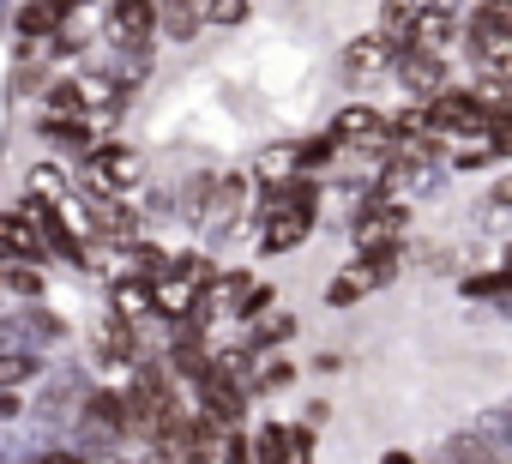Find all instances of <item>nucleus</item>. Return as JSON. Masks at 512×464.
Here are the masks:
<instances>
[{"instance_id": "obj_1", "label": "nucleus", "mask_w": 512, "mask_h": 464, "mask_svg": "<svg viewBox=\"0 0 512 464\" xmlns=\"http://www.w3.org/2000/svg\"><path fill=\"white\" fill-rule=\"evenodd\" d=\"M470 49H476V61H482L494 79L506 73V61H512V19H506V0H488V7L470 13Z\"/></svg>"}, {"instance_id": "obj_2", "label": "nucleus", "mask_w": 512, "mask_h": 464, "mask_svg": "<svg viewBox=\"0 0 512 464\" xmlns=\"http://www.w3.org/2000/svg\"><path fill=\"white\" fill-rule=\"evenodd\" d=\"M205 284H211V266H205V260H181L175 272H163V278L151 284V308H163V314H193V302L205 296Z\"/></svg>"}, {"instance_id": "obj_3", "label": "nucleus", "mask_w": 512, "mask_h": 464, "mask_svg": "<svg viewBox=\"0 0 512 464\" xmlns=\"http://www.w3.org/2000/svg\"><path fill=\"white\" fill-rule=\"evenodd\" d=\"M404 205L398 199H374L362 217H356V248L362 254H398V242H404Z\"/></svg>"}, {"instance_id": "obj_4", "label": "nucleus", "mask_w": 512, "mask_h": 464, "mask_svg": "<svg viewBox=\"0 0 512 464\" xmlns=\"http://www.w3.org/2000/svg\"><path fill=\"white\" fill-rule=\"evenodd\" d=\"M0 254H25V260H43V254H49L43 217H37V211H0Z\"/></svg>"}, {"instance_id": "obj_5", "label": "nucleus", "mask_w": 512, "mask_h": 464, "mask_svg": "<svg viewBox=\"0 0 512 464\" xmlns=\"http://www.w3.org/2000/svg\"><path fill=\"white\" fill-rule=\"evenodd\" d=\"M151 25H157V13H151V0H115V13H109V37L121 43V49H145L151 43Z\"/></svg>"}, {"instance_id": "obj_6", "label": "nucleus", "mask_w": 512, "mask_h": 464, "mask_svg": "<svg viewBox=\"0 0 512 464\" xmlns=\"http://www.w3.org/2000/svg\"><path fill=\"white\" fill-rule=\"evenodd\" d=\"M91 181L97 187H109V193H127L133 181H139V157L133 151H121V145H103V151H91Z\"/></svg>"}, {"instance_id": "obj_7", "label": "nucleus", "mask_w": 512, "mask_h": 464, "mask_svg": "<svg viewBox=\"0 0 512 464\" xmlns=\"http://www.w3.org/2000/svg\"><path fill=\"white\" fill-rule=\"evenodd\" d=\"M392 272H398V260H392V254H374V260H362V266H350V272H344V278L332 284V308H350V302H356L362 290H374V284H386Z\"/></svg>"}, {"instance_id": "obj_8", "label": "nucleus", "mask_w": 512, "mask_h": 464, "mask_svg": "<svg viewBox=\"0 0 512 464\" xmlns=\"http://www.w3.org/2000/svg\"><path fill=\"white\" fill-rule=\"evenodd\" d=\"M398 61H404L398 79H404L410 91H440V85H446V61H440V49H404Z\"/></svg>"}, {"instance_id": "obj_9", "label": "nucleus", "mask_w": 512, "mask_h": 464, "mask_svg": "<svg viewBox=\"0 0 512 464\" xmlns=\"http://www.w3.org/2000/svg\"><path fill=\"white\" fill-rule=\"evenodd\" d=\"M332 139H338V145H386V139H392V127H386L374 109H344V115H338V127H332Z\"/></svg>"}, {"instance_id": "obj_10", "label": "nucleus", "mask_w": 512, "mask_h": 464, "mask_svg": "<svg viewBox=\"0 0 512 464\" xmlns=\"http://www.w3.org/2000/svg\"><path fill=\"white\" fill-rule=\"evenodd\" d=\"M260 464H308V428H266L260 434Z\"/></svg>"}, {"instance_id": "obj_11", "label": "nucleus", "mask_w": 512, "mask_h": 464, "mask_svg": "<svg viewBox=\"0 0 512 464\" xmlns=\"http://www.w3.org/2000/svg\"><path fill=\"white\" fill-rule=\"evenodd\" d=\"M247 0H199V25H241Z\"/></svg>"}, {"instance_id": "obj_12", "label": "nucleus", "mask_w": 512, "mask_h": 464, "mask_svg": "<svg viewBox=\"0 0 512 464\" xmlns=\"http://www.w3.org/2000/svg\"><path fill=\"white\" fill-rule=\"evenodd\" d=\"M344 61H350V73H356V79H362V73H380V61H386V43H380V37H368V43H350V55H344Z\"/></svg>"}, {"instance_id": "obj_13", "label": "nucleus", "mask_w": 512, "mask_h": 464, "mask_svg": "<svg viewBox=\"0 0 512 464\" xmlns=\"http://www.w3.org/2000/svg\"><path fill=\"white\" fill-rule=\"evenodd\" d=\"M67 7H73V0H37V7H25V19H19V25H25V31H55Z\"/></svg>"}, {"instance_id": "obj_14", "label": "nucleus", "mask_w": 512, "mask_h": 464, "mask_svg": "<svg viewBox=\"0 0 512 464\" xmlns=\"http://www.w3.org/2000/svg\"><path fill=\"white\" fill-rule=\"evenodd\" d=\"M163 25H169V37H193L199 31V0H169Z\"/></svg>"}, {"instance_id": "obj_15", "label": "nucleus", "mask_w": 512, "mask_h": 464, "mask_svg": "<svg viewBox=\"0 0 512 464\" xmlns=\"http://www.w3.org/2000/svg\"><path fill=\"white\" fill-rule=\"evenodd\" d=\"M151 308V284H121L115 290V314L127 320V314H145Z\"/></svg>"}, {"instance_id": "obj_16", "label": "nucleus", "mask_w": 512, "mask_h": 464, "mask_svg": "<svg viewBox=\"0 0 512 464\" xmlns=\"http://www.w3.org/2000/svg\"><path fill=\"white\" fill-rule=\"evenodd\" d=\"M37 374V356L31 350H13V356H0V386H13V380H31Z\"/></svg>"}, {"instance_id": "obj_17", "label": "nucleus", "mask_w": 512, "mask_h": 464, "mask_svg": "<svg viewBox=\"0 0 512 464\" xmlns=\"http://www.w3.org/2000/svg\"><path fill=\"white\" fill-rule=\"evenodd\" d=\"M91 217L109 229V236H133V211H121V205H91Z\"/></svg>"}, {"instance_id": "obj_18", "label": "nucleus", "mask_w": 512, "mask_h": 464, "mask_svg": "<svg viewBox=\"0 0 512 464\" xmlns=\"http://www.w3.org/2000/svg\"><path fill=\"white\" fill-rule=\"evenodd\" d=\"M416 13V0H386V25H404Z\"/></svg>"}, {"instance_id": "obj_19", "label": "nucleus", "mask_w": 512, "mask_h": 464, "mask_svg": "<svg viewBox=\"0 0 512 464\" xmlns=\"http://www.w3.org/2000/svg\"><path fill=\"white\" fill-rule=\"evenodd\" d=\"M470 296H500V278H470Z\"/></svg>"}, {"instance_id": "obj_20", "label": "nucleus", "mask_w": 512, "mask_h": 464, "mask_svg": "<svg viewBox=\"0 0 512 464\" xmlns=\"http://www.w3.org/2000/svg\"><path fill=\"white\" fill-rule=\"evenodd\" d=\"M37 464H85V458H73V452H43Z\"/></svg>"}, {"instance_id": "obj_21", "label": "nucleus", "mask_w": 512, "mask_h": 464, "mask_svg": "<svg viewBox=\"0 0 512 464\" xmlns=\"http://www.w3.org/2000/svg\"><path fill=\"white\" fill-rule=\"evenodd\" d=\"M175 464H211V458H205V452H181Z\"/></svg>"}, {"instance_id": "obj_22", "label": "nucleus", "mask_w": 512, "mask_h": 464, "mask_svg": "<svg viewBox=\"0 0 512 464\" xmlns=\"http://www.w3.org/2000/svg\"><path fill=\"white\" fill-rule=\"evenodd\" d=\"M386 464H410V458H404V452H392V458H386Z\"/></svg>"}]
</instances>
